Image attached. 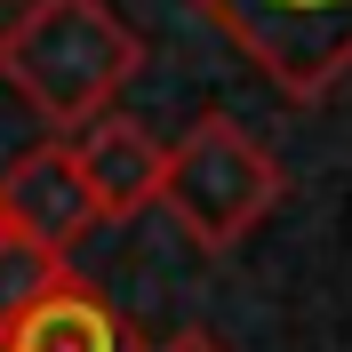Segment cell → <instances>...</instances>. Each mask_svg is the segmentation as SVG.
Masks as SVG:
<instances>
[{"label":"cell","instance_id":"6","mask_svg":"<svg viewBox=\"0 0 352 352\" xmlns=\"http://www.w3.org/2000/svg\"><path fill=\"white\" fill-rule=\"evenodd\" d=\"M0 352H144V344H136V329L80 280V272H56V280L0 329Z\"/></svg>","mask_w":352,"mask_h":352},{"label":"cell","instance_id":"5","mask_svg":"<svg viewBox=\"0 0 352 352\" xmlns=\"http://www.w3.org/2000/svg\"><path fill=\"white\" fill-rule=\"evenodd\" d=\"M65 153H72V168H80V192H88V208H96V224H120V217H136V208L160 200V153H168V144H160L144 120H129L120 104L96 112L88 129H72Z\"/></svg>","mask_w":352,"mask_h":352},{"label":"cell","instance_id":"3","mask_svg":"<svg viewBox=\"0 0 352 352\" xmlns=\"http://www.w3.org/2000/svg\"><path fill=\"white\" fill-rule=\"evenodd\" d=\"M288 104H320L352 72V0H192Z\"/></svg>","mask_w":352,"mask_h":352},{"label":"cell","instance_id":"1","mask_svg":"<svg viewBox=\"0 0 352 352\" xmlns=\"http://www.w3.org/2000/svg\"><path fill=\"white\" fill-rule=\"evenodd\" d=\"M136 65L144 41L112 0H24L0 24V80L65 136L120 104Z\"/></svg>","mask_w":352,"mask_h":352},{"label":"cell","instance_id":"8","mask_svg":"<svg viewBox=\"0 0 352 352\" xmlns=\"http://www.w3.org/2000/svg\"><path fill=\"white\" fill-rule=\"evenodd\" d=\"M153 352H224L217 336H200V329H184V336H168V344H153Z\"/></svg>","mask_w":352,"mask_h":352},{"label":"cell","instance_id":"4","mask_svg":"<svg viewBox=\"0 0 352 352\" xmlns=\"http://www.w3.org/2000/svg\"><path fill=\"white\" fill-rule=\"evenodd\" d=\"M0 217H8V232H16L24 248H41V256H56V264L96 232V208H88V192H80V168H72L65 136L24 144L8 168H0Z\"/></svg>","mask_w":352,"mask_h":352},{"label":"cell","instance_id":"2","mask_svg":"<svg viewBox=\"0 0 352 352\" xmlns=\"http://www.w3.org/2000/svg\"><path fill=\"white\" fill-rule=\"evenodd\" d=\"M280 192H288V176L264 153V136H248L232 112H200L160 153V200L153 208H168L192 248L224 256L280 208Z\"/></svg>","mask_w":352,"mask_h":352},{"label":"cell","instance_id":"9","mask_svg":"<svg viewBox=\"0 0 352 352\" xmlns=\"http://www.w3.org/2000/svg\"><path fill=\"white\" fill-rule=\"evenodd\" d=\"M8 241H16V232H8V217H0V248H8Z\"/></svg>","mask_w":352,"mask_h":352},{"label":"cell","instance_id":"7","mask_svg":"<svg viewBox=\"0 0 352 352\" xmlns=\"http://www.w3.org/2000/svg\"><path fill=\"white\" fill-rule=\"evenodd\" d=\"M56 272H65V264H56V256H41V248H24V241H8V248H0V329H8V320H16V312L32 305V296H41Z\"/></svg>","mask_w":352,"mask_h":352}]
</instances>
